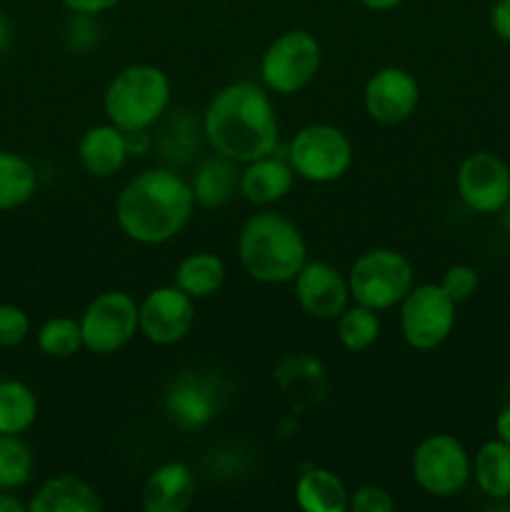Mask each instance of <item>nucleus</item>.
Returning <instances> with one entry per match:
<instances>
[{"label": "nucleus", "instance_id": "obj_1", "mask_svg": "<svg viewBox=\"0 0 510 512\" xmlns=\"http://www.w3.org/2000/svg\"><path fill=\"white\" fill-rule=\"evenodd\" d=\"M210 148L233 163H250L278 145V115L263 85L238 80L210 98L203 115Z\"/></svg>", "mask_w": 510, "mask_h": 512}, {"label": "nucleus", "instance_id": "obj_2", "mask_svg": "<svg viewBox=\"0 0 510 512\" xmlns=\"http://www.w3.org/2000/svg\"><path fill=\"white\" fill-rule=\"evenodd\" d=\"M190 183L168 168H148L130 178L115 200V220L125 238L140 245H163L193 218Z\"/></svg>", "mask_w": 510, "mask_h": 512}, {"label": "nucleus", "instance_id": "obj_3", "mask_svg": "<svg viewBox=\"0 0 510 512\" xmlns=\"http://www.w3.org/2000/svg\"><path fill=\"white\" fill-rule=\"evenodd\" d=\"M303 233L280 213H255L238 235V258L245 273L263 285L293 283L305 265Z\"/></svg>", "mask_w": 510, "mask_h": 512}, {"label": "nucleus", "instance_id": "obj_4", "mask_svg": "<svg viewBox=\"0 0 510 512\" xmlns=\"http://www.w3.org/2000/svg\"><path fill=\"white\" fill-rule=\"evenodd\" d=\"M170 103V80L158 65L135 63L115 73L103 95L105 115L120 130H148Z\"/></svg>", "mask_w": 510, "mask_h": 512}, {"label": "nucleus", "instance_id": "obj_5", "mask_svg": "<svg viewBox=\"0 0 510 512\" xmlns=\"http://www.w3.org/2000/svg\"><path fill=\"white\" fill-rule=\"evenodd\" d=\"M415 283L413 263L403 253L375 248L360 255L348 273L350 298L373 310H390L410 293Z\"/></svg>", "mask_w": 510, "mask_h": 512}, {"label": "nucleus", "instance_id": "obj_6", "mask_svg": "<svg viewBox=\"0 0 510 512\" xmlns=\"http://www.w3.org/2000/svg\"><path fill=\"white\" fill-rule=\"evenodd\" d=\"M320 58H323V50L313 33L285 30L265 48L260 58V80L270 93H300L318 75Z\"/></svg>", "mask_w": 510, "mask_h": 512}, {"label": "nucleus", "instance_id": "obj_7", "mask_svg": "<svg viewBox=\"0 0 510 512\" xmlns=\"http://www.w3.org/2000/svg\"><path fill=\"white\" fill-rule=\"evenodd\" d=\"M288 163L295 175L308 183H335L353 165V145H350L348 135L335 125H305L290 143Z\"/></svg>", "mask_w": 510, "mask_h": 512}, {"label": "nucleus", "instance_id": "obj_8", "mask_svg": "<svg viewBox=\"0 0 510 512\" xmlns=\"http://www.w3.org/2000/svg\"><path fill=\"white\" fill-rule=\"evenodd\" d=\"M410 470L423 493L433 495V498H453L468 485L470 475H473V463L458 438L438 433L420 440L413 460H410Z\"/></svg>", "mask_w": 510, "mask_h": 512}, {"label": "nucleus", "instance_id": "obj_9", "mask_svg": "<svg viewBox=\"0 0 510 512\" xmlns=\"http://www.w3.org/2000/svg\"><path fill=\"white\" fill-rule=\"evenodd\" d=\"M83 348L95 355H113L123 350L135 333H140V308L133 295L108 290L90 300L80 318Z\"/></svg>", "mask_w": 510, "mask_h": 512}, {"label": "nucleus", "instance_id": "obj_10", "mask_svg": "<svg viewBox=\"0 0 510 512\" xmlns=\"http://www.w3.org/2000/svg\"><path fill=\"white\" fill-rule=\"evenodd\" d=\"M455 328V303L440 285H413L400 300V333L415 350H435Z\"/></svg>", "mask_w": 510, "mask_h": 512}, {"label": "nucleus", "instance_id": "obj_11", "mask_svg": "<svg viewBox=\"0 0 510 512\" xmlns=\"http://www.w3.org/2000/svg\"><path fill=\"white\" fill-rule=\"evenodd\" d=\"M458 195L473 213H503L510 200V168L495 153L480 150L460 163L455 175Z\"/></svg>", "mask_w": 510, "mask_h": 512}, {"label": "nucleus", "instance_id": "obj_12", "mask_svg": "<svg viewBox=\"0 0 510 512\" xmlns=\"http://www.w3.org/2000/svg\"><path fill=\"white\" fill-rule=\"evenodd\" d=\"M140 308V333L153 345H175L195 323V300L178 285H160L145 295Z\"/></svg>", "mask_w": 510, "mask_h": 512}, {"label": "nucleus", "instance_id": "obj_13", "mask_svg": "<svg viewBox=\"0 0 510 512\" xmlns=\"http://www.w3.org/2000/svg\"><path fill=\"white\" fill-rule=\"evenodd\" d=\"M420 100V85L405 68H380L370 75L363 90V105L370 120L380 125H400L415 113Z\"/></svg>", "mask_w": 510, "mask_h": 512}, {"label": "nucleus", "instance_id": "obj_14", "mask_svg": "<svg viewBox=\"0 0 510 512\" xmlns=\"http://www.w3.org/2000/svg\"><path fill=\"white\" fill-rule=\"evenodd\" d=\"M293 285L298 305L315 320H338L350 303L348 278L323 260H305Z\"/></svg>", "mask_w": 510, "mask_h": 512}, {"label": "nucleus", "instance_id": "obj_15", "mask_svg": "<svg viewBox=\"0 0 510 512\" xmlns=\"http://www.w3.org/2000/svg\"><path fill=\"white\" fill-rule=\"evenodd\" d=\"M195 500V475L185 463L170 460L145 478L140 503L148 512H183Z\"/></svg>", "mask_w": 510, "mask_h": 512}, {"label": "nucleus", "instance_id": "obj_16", "mask_svg": "<svg viewBox=\"0 0 510 512\" xmlns=\"http://www.w3.org/2000/svg\"><path fill=\"white\" fill-rule=\"evenodd\" d=\"M165 410L180 428H203L218 410V393L200 375H180L165 393Z\"/></svg>", "mask_w": 510, "mask_h": 512}, {"label": "nucleus", "instance_id": "obj_17", "mask_svg": "<svg viewBox=\"0 0 510 512\" xmlns=\"http://www.w3.org/2000/svg\"><path fill=\"white\" fill-rule=\"evenodd\" d=\"M130 153L125 145V130L108 123L93 125L78 140V160L93 178H113L128 163Z\"/></svg>", "mask_w": 510, "mask_h": 512}, {"label": "nucleus", "instance_id": "obj_18", "mask_svg": "<svg viewBox=\"0 0 510 512\" xmlns=\"http://www.w3.org/2000/svg\"><path fill=\"white\" fill-rule=\"evenodd\" d=\"M295 183V170L288 160L275 158L273 153L245 163L240 170L238 193L253 205H273L290 193Z\"/></svg>", "mask_w": 510, "mask_h": 512}, {"label": "nucleus", "instance_id": "obj_19", "mask_svg": "<svg viewBox=\"0 0 510 512\" xmlns=\"http://www.w3.org/2000/svg\"><path fill=\"white\" fill-rule=\"evenodd\" d=\"M103 508L98 490L75 475L45 480L28 503L30 512H100Z\"/></svg>", "mask_w": 510, "mask_h": 512}, {"label": "nucleus", "instance_id": "obj_20", "mask_svg": "<svg viewBox=\"0 0 510 512\" xmlns=\"http://www.w3.org/2000/svg\"><path fill=\"white\" fill-rule=\"evenodd\" d=\"M295 503L305 512H345L350 493L328 468H308L295 483Z\"/></svg>", "mask_w": 510, "mask_h": 512}, {"label": "nucleus", "instance_id": "obj_21", "mask_svg": "<svg viewBox=\"0 0 510 512\" xmlns=\"http://www.w3.org/2000/svg\"><path fill=\"white\" fill-rule=\"evenodd\" d=\"M238 180L240 173L230 158L215 155V158L205 160L190 183L195 203L205 205V208H220L233 198V193L238 190Z\"/></svg>", "mask_w": 510, "mask_h": 512}, {"label": "nucleus", "instance_id": "obj_22", "mask_svg": "<svg viewBox=\"0 0 510 512\" xmlns=\"http://www.w3.org/2000/svg\"><path fill=\"white\" fill-rule=\"evenodd\" d=\"M173 283L193 300L210 298L225 283V263L215 253H193L180 260Z\"/></svg>", "mask_w": 510, "mask_h": 512}, {"label": "nucleus", "instance_id": "obj_23", "mask_svg": "<svg viewBox=\"0 0 510 512\" xmlns=\"http://www.w3.org/2000/svg\"><path fill=\"white\" fill-rule=\"evenodd\" d=\"M473 475L478 488L488 498H510V445L503 440H488L475 453Z\"/></svg>", "mask_w": 510, "mask_h": 512}, {"label": "nucleus", "instance_id": "obj_24", "mask_svg": "<svg viewBox=\"0 0 510 512\" xmlns=\"http://www.w3.org/2000/svg\"><path fill=\"white\" fill-rule=\"evenodd\" d=\"M38 188V175L30 160L13 150H0V213L28 203Z\"/></svg>", "mask_w": 510, "mask_h": 512}, {"label": "nucleus", "instance_id": "obj_25", "mask_svg": "<svg viewBox=\"0 0 510 512\" xmlns=\"http://www.w3.org/2000/svg\"><path fill=\"white\" fill-rule=\"evenodd\" d=\"M38 418V398L20 380H0V433L20 435Z\"/></svg>", "mask_w": 510, "mask_h": 512}, {"label": "nucleus", "instance_id": "obj_26", "mask_svg": "<svg viewBox=\"0 0 510 512\" xmlns=\"http://www.w3.org/2000/svg\"><path fill=\"white\" fill-rule=\"evenodd\" d=\"M335 333H338L340 345H343L345 350H350V353H363V350H368L380 335L378 310L365 308V305L358 303L348 305V308L340 313Z\"/></svg>", "mask_w": 510, "mask_h": 512}, {"label": "nucleus", "instance_id": "obj_27", "mask_svg": "<svg viewBox=\"0 0 510 512\" xmlns=\"http://www.w3.org/2000/svg\"><path fill=\"white\" fill-rule=\"evenodd\" d=\"M38 348L48 358H73L83 348V330L75 318H53L40 325Z\"/></svg>", "mask_w": 510, "mask_h": 512}, {"label": "nucleus", "instance_id": "obj_28", "mask_svg": "<svg viewBox=\"0 0 510 512\" xmlns=\"http://www.w3.org/2000/svg\"><path fill=\"white\" fill-rule=\"evenodd\" d=\"M33 475V455L20 435L0 433V490H18Z\"/></svg>", "mask_w": 510, "mask_h": 512}, {"label": "nucleus", "instance_id": "obj_29", "mask_svg": "<svg viewBox=\"0 0 510 512\" xmlns=\"http://www.w3.org/2000/svg\"><path fill=\"white\" fill-rule=\"evenodd\" d=\"M30 335V318L20 305L0 303V348H18Z\"/></svg>", "mask_w": 510, "mask_h": 512}, {"label": "nucleus", "instance_id": "obj_30", "mask_svg": "<svg viewBox=\"0 0 510 512\" xmlns=\"http://www.w3.org/2000/svg\"><path fill=\"white\" fill-rule=\"evenodd\" d=\"M478 270L470 268V265H450L448 270L443 273V280H440V288L448 293V298L453 300L455 305L463 303V300H470L478 290Z\"/></svg>", "mask_w": 510, "mask_h": 512}, {"label": "nucleus", "instance_id": "obj_31", "mask_svg": "<svg viewBox=\"0 0 510 512\" xmlns=\"http://www.w3.org/2000/svg\"><path fill=\"white\" fill-rule=\"evenodd\" d=\"M395 508V500L390 493L378 485H360L355 493H350L348 510L353 512H390Z\"/></svg>", "mask_w": 510, "mask_h": 512}, {"label": "nucleus", "instance_id": "obj_32", "mask_svg": "<svg viewBox=\"0 0 510 512\" xmlns=\"http://www.w3.org/2000/svg\"><path fill=\"white\" fill-rule=\"evenodd\" d=\"M118 3L120 0H63L65 8H68L70 13L80 15V18H93V15L108 13V10H113Z\"/></svg>", "mask_w": 510, "mask_h": 512}, {"label": "nucleus", "instance_id": "obj_33", "mask_svg": "<svg viewBox=\"0 0 510 512\" xmlns=\"http://www.w3.org/2000/svg\"><path fill=\"white\" fill-rule=\"evenodd\" d=\"M490 28L500 40L510 43V0H498L490 8Z\"/></svg>", "mask_w": 510, "mask_h": 512}, {"label": "nucleus", "instance_id": "obj_34", "mask_svg": "<svg viewBox=\"0 0 510 512\" xmlns=\"http://www.w3.org/2000/svg\"><path fill=\"white\" fill-rule=\"evenodd\" d=\"M125 145H128V153L135 158H143L150 150L153 140H150L148 130H125Z\"/></svg>", "mask_w": 510, "mask_h": 512}, {"label": "nucleus", "instance_id": "obj_35", "mask_svg": "<svg viewBox=\"0 0 510 512\" xmlns=\"http://www.w3.org/2000/svg\"><path fill=\"white\" fill-rule=\"evenodd\" d=\"M28 505L20 498H15L13 490H0V512H25Z\"/></svg>", "mask_w": 510, "mask_h": 512}, {"label": "nucleus", "instance_id": "obj_36", "mask_svg": "<svg viewBox=\"0 0 510 512\" xmlns=\"http://www.w3.org/2000/svg\"><path fill=\"white\" fill-rule=\"evenodd\" d=\"M495 433H498V440L510 445V405L500 410L498 420H495Z\"/></svg>", "mask_w": 510, "mask_h": 512}, {"label": "nucleus", "instance_id": "obj_37", "mask_svg": "<svg viewBox=\"0 0 510 512\" xmlns=\"http://www.w3.org/2000/svg\"><path fill=\"white\" fill-rule=\"evenodd\" d=\"M363 8L375 10V13H385V10H395L403 0H358Z\"/></svg>", "mask_w": 510, "mask_h": 512}, {"label": "nucleus", "instance_id": "obj_38", "mask_svg": "<svg viewBox=\"0 0 510 512\" xmlns=\"http://www.w3.org/2000/svg\"><path fill=\"white\" fill-rule=\"evenodd\" d=\"M8 43H10V23H8V18H3V15H0V53L8 48Z\"/></svg>", "mask_w": 510, "mask_h": 512}, {"label": "nucleus", "instance_id": "obj_39", "mask_svg": "<svg viewBox=\"0 0 510 512\" xmlns=\"http://www.w3.org/2000/svg\"><path fill=\"white\" fill-rule=\"evenodd\" d=\"M503 225H505V230H508V235H510V200H508V205L503 208Z\"/></svg>", "mask_w": 510, "mask_h": 512}]
</instances>
